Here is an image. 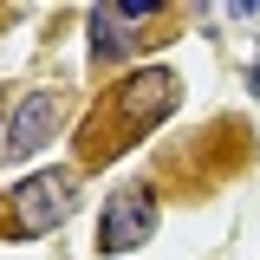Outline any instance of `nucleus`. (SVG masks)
I'll return each mask as SVG.
<instances>
[{"instance_id":"1","label":"nucleus","mask_w":260,"mask_h":260,"mask_svg":"<svg viewBox=\"0 0 260 260\" xmlns=\"http://www.w3.org/2000/svg\"><path fill=\"white\" fill-rule=\"evenodd\" d=\"M72 208H78V176H72V169H39V176H26V182L13 189V202H7V215H13L20 234H52V228L72 221Z\"/></svg>"},{"instance_id":"2","label":"nucleus","mask_w":260,"mask_h":260,"mask_svg":"<svg viewBox=\"0 0 260 260\" xmlns=\"http://www.w3.org/2000/svg\"><path fill=\"white\" fill-rule=\"evenodd\" d=\"M150 234H156V195L143 182H130V189H117L104 202V215H98V254H130Z\"/></svg>"},{"instance_id":"3","label":"nucleus","mask_w":260,"mask_h":260,"mask_svg":"<svg viewBox=\"0 0 260 260\" xmlns=\"http://www.w3.org/2000/svg\"><path fill=\"white\" fill-rule=\"evenodd\" d=\"M176 104H182V78H176V72H162V65H143V72H130V85H124V117H130L137 130L162 124Z\"/></svg>"},{"instance_id":"4","label":"nucleus","mask_w":260,"mask_h":260,"mask_svg":"<svg viewBox=\"0 0 260 260\" xmlns=\"http://www.w3.org/2000/svg\"><path fill=\"white\" fill-rule=\"evenodd\" d=\"M59 124H65V98L59 91H26L20 111H13V130L0 137V150H7V156H32L39 143H52Z\"/></svg>"},{"instance_id":"5","label":"nucleus","mask_w":260,"mask_h":260,"mask_svg":"<svg viewBox=\"0 0 260 260\" xmlns=\"http://www.w3.org/2000/svg\"><path fill=\"white\" fill-rule=\"evenodd\" d=\"M156 0H111V7H91V52L98 59H117L124 39L137 32V20H156Z\"/></svg>"}]
</instances>
